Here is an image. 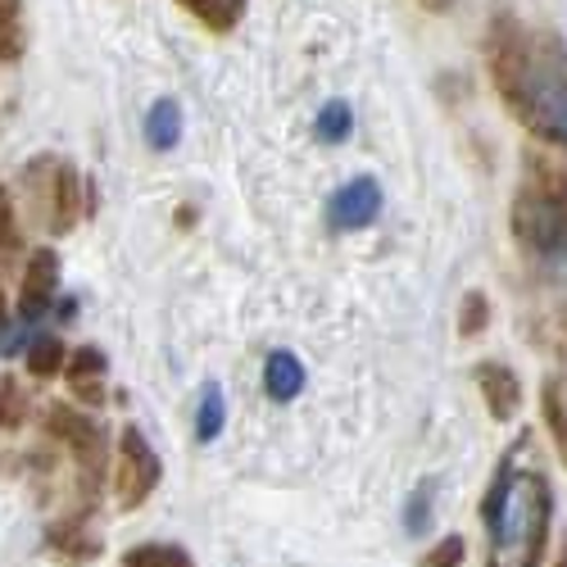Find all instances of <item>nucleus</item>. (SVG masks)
<instances>
[{"instance_id": "f257e3e1", "label": "nucleus", "mask_w": 567, "mask_h": 567, "mask_svg": "<svg viewBox=\"0 0 567 567\" xmlns=\"http://www.w3.org/2000/svg\"><path fill=\"white\" fill-rule=\"evenodd\" d=\"M486 60L508 114L545 146L567 151V45L527 32L517 19H495Z\"/></svg>"}, {"instance_id": "f03ea898", "label": "nucleus", "mask_w": 567, "mask_h": 567, "mask_svg": "<svg viewBox=\"0 0 567 567\" xmlns=\"http://www.w3.org/2000/svg\"><path fill=\"white\" fill-rule=\"evenodd\" d=\"M513 241L540 264H567V173L545 155H527L523 186L508 209Z\"/></svg>"}, {"instance_id": "7ed1b4c3", "label": "nucleus", "mask_w": 567, "mask_h": 567, "mask_svg": "<svg viewBox=\"0 0 567 567\" xmlns=\"http://www.w3.org/2000/svg\"><path fill=\"white\" fill-rule=\"evenodd\" d=\"M549 523H554V491L540 472H513V482L491 517L495 549L517 554V567H540L549 549Z\"/></svg>"}, {"instance_id": "20e7f679", "label": "nucleus", "mask_w": 567, "mask_h": 567, "mask_svg": "<svg viewBox=\"0 0 567 567\" xmlns=\"http://www.w3.org/2000/svg\"><path fill=\"white\" fill-rule=\"evenodd\" d=\"M41 427L51 441H60L69 454H73V467H78V486H82V504L91 508L105 486V472H110V436L96 417H86L82 409L73 404H45L41 409Z\"/></svg>"}, {"instance_id": "39448f33", "label": "nucleus", "mask_w": 567, "mask_h": 567, "mask_svg": "<svg viewBox=\"0 0 567 567\" xmlns=\"http://www.w3.org/2000/svg\"><path fill=\"white\" fill-rule=\"evenodd\" d=\"M164 482V463L151 450V441L141 436L136 422L118 432V450H114V504L123 513H136L155 495V486Z\"/></svg>"}, {"instance_id": "423d86ee", "label": "nucleus", "mask_w": 567, "mask_h": 567, "mask_svg": "<svg viewBox=\"0 0 567 567\" xmlns=\"http://www.w3.org/2000/svg\"><path fill=\"white\" fill-rule=\"evenodd\" d=\"M23 182L41 192V218H45V231H51V236L73 231V223L82 218V205H78L82 177H78V168L64 164V159L41 155V159H32V164L23 168Z\"/></svg>"}, {"instance_id": "0eeeda50", "label": "nucleus", "mask_w": 567, "mask_h": 567, "mask_svg": "<svg viewBox=\"0 0 567 567\" xmlns=\"http://www.w3.org/2000/svg\"><path fill=\"white\" fill-rule=\"evenodd\" d=\"M377 218H382V182L377 177H354L327 200L332 231H359V227H372Z\"/></svg>"}, {"instance_id": "6e6552de", "label": "nucleus", "mask_w": 567, "mask_h": 567, "mask_svg": "<svg viewBox=\"0 0 567 567\" xmlns=\"http://www.w3.org/2000/svg\"><path fill=\"white\" fill-rule=\"evenodd\" d=\"M472 382H477L482 404L495 422H513L517 413H523V377H517L508 363L482 359L477 368H472Z\"/></svg>"}, {"instance_id": "1a4fd4ad", "label": "nucleus", "mask_w": 567, "mask_h": 567, "mask_svg": "<svg viewBox=\"0 0 567 567\" xmlns=\"http://www.w3.org/2000/svg\"><path fill=\"white\" fill-rule=\"evenodd\" d=\"M55 291H60V255L51 246H41V250H32V259L23 268V281H19V313L28 322L41 318L55 305Z\"/></svg>"}, {"instance_id": "9d476101", "label": "nucleus", "mask_w": 567, "mask_h": 567, "mask_svg": "<svg viewBox=\"0 0 567 567\" xmlns=\"http://www.w3.org/2000/svg\"><path fill=\"white\" fill-rule=\"evenodd\" d=\"M264 391L277 404H291L305 391V363L291 350H272L268 363H264Z\"/></svg>"}, {"instance_id": "9b49d317", "label": "nucleus", "mask_w": 567, "mask_h": 567, "mask_svg": "<svg viewBox=\"0 0 567 567\" xmlns=\"http://www.w3.org/2000/svg\"><path fill=\"white\" fill-rule=\"evenodd\" d=\"M177 6L192 14L200 28H209L214 37H223V32H231L236 23L246 19V6H250V0H177Z\"/></svg>"}, {"instance_id": "f8f14e48", "label": "nucleus", "mask_w": 567, "mask_h": 567, "mask_svg": "<svg viewBox=\"0 0 567 567\" xmlns=\"http://www.w3.org/2000/svg\"><path fill=\"white\" fill-rule=\"evenodd\" d=\"M146 141H151V151H173L177 141H182V105L177 101H155L151 110H146Z\"/></svg>"}, {"instance_id": "ddd939ff", "label": "nucleus", "mask_w": 567, "mask_h": 567, "mask_svg": "<svg viewBox=\"0 0 567 567\" xmlns=\"http://www.w3.org/2000/svg\"><path fill=\"white\" fill-rule=\"evenodd\" d=\"M28 51L23 0H0V64H19Z\"/></svg>"}, {"instance_id": "4468645a", "label": "nucleus", "mask_w": 567, "mask_h": 567, "mask_svg": "<svg viewBox=\"0 0 567 567\" xmlns=\"http://www.w3.org/2000/svg\"><path fill=\"white\" fill-rule=\"evenodd\" d=\"M45 540H51V545H55L64 558H73V563H86V558H96V554H101V540L82 532V517H69V523H55L51 532H45Z\"/></svg>"}, {"instance_id": "2eb2a0df", "label": "nucleus", "mask_w": 567, "mask_h": 567, "mask_svg": "<svg viewBox=\"0 0 567 567\" xmlns=\"http://www.w3.org/2000/svg\"><path fill=\"white\" fill-rule=\"evenodd\" d=\"M540 417H545L554 445L567 441V377H545V386H540Z\"/></svg>"}, {"instance_id": "dca6fc26", "label": "nucleus", "mask_w": 567, "mask_h": 567, "mask_svg": "<svg viewBox=\"0 0 567 567\" xmlns=\"http://www.w3.org/2000/svg\"><path fill=\"white\" fill-rule=\"evenodd\" d=\"M64 341L60 337H37L28 346V377H37V382H51V377H64Z\"/></svg>"}, {"instance_id": "f3484780", "label": "nucleus", "mask_w": 567, "mask_h": 567, "mask_svg": "<svg viewBox=\"0 0 567 567\" xmlns=\"http://www.w3.org/2000/svg\"><path fill=\"white\" fill-rule=\"evenodd\" d=\"M28 417H32V400H28L19 377L6 372L0 377V432H19Z\"/></svg>"}, {"instance_id": "a211bd4d", "label": "nucleus", "mask_w": 567, "mask_h": 567, "mask_svg": "<svg viewBox=\"0 0 567 567\" xmlns=\"http://www.w3.org/2000/svg\"><path fill=\"white\" fill-rule=\"evenodd\" d=\"M123 567H196L192 554L182 545H164V540H151V545H132L123 554Z\"/></svg>"}, {"instance_id": "6ab92c4d", "label": "nucleus", "mask_w": 567, "mask_h": 567, "mask_svg": "<svg viewBox=\"0 0 567 567\" xmlns=\"http://www.w3.org/2000/svg\"><path fill=\"white\" fill-rule=\"evenodd\" d=\"M223 422H227V400H223L218 386H205L200 391V409H196V441L209 445L223 432Z\"/></svg>"}, {"instance_id": "aec40b11", "label": "nucleus", "mask_w": 567, "mask_h": 567, "mask_svg": "<svg viewBox=\"0 0 567 567\" xmlns=\"http://www.w3.org/2000/svg\"><path fill=\"white\" fill-rule=\"evenodd\" d=\"M486 327H491V300H486V291H467L463 305H458V337L472 341V337H482Z\"/></svg>"}, {"instance_id": "412c9836", "label": "nucleus", "mask_w": 567, "mask_h": 567, "mask_svg": "<svg viewBox=\"0 0 567 567\" xmlns=\"http://www.w3.org/2000/svg\"><path fill=\"white\" fill-rule=\"evenodd\" d=\"M105 372H110V359L96 346H78L64 359V377H69V382H91V377H105Z\"/></svg>"}, {"instance_id": "4be33fe9", "label": "nucleus", "mask_w": 567, "mask_h": 567, "mask_svg": "<svg viewBox=\"0 0 567 567\" xmlns=\"http://www.w3.org/2000/svg\"><path fill=\"white\" fill-rule=\"evenodd\" d=\"M354 132V114L346 101H327L322 114H318V136L327 141V146H341V141Z\"/></svg>"}, {"instance_id": "5701e85b", "label": "nucleus", "mask_w": 567, "mask_h": 567, "mask_svg": "<svg viewBox=\"0 0 567 567\" xmlns=\"http://www.w3.org/2000/svg\"><path fill=\"white\" fill-rule=\"evenodd\" d=\"M432 504H436V486H432V482H422V486L409 495V504H404V532H409V536H422V532H427V523H432Z\"/></svg>"}, {"instance_id": "b1692460", "label": "nucleus", "mask_w": 567, "mask_h": 567, "mask_svg": "<svg viewBox=\"0 0 567 567\" xmlns=\"http://www.w3.org/2000/svg\"><path fill=\"white\" fill-rule=\"evenodd\" d=\"M23 250V227H19V209L14 196L0 186V255H19Z\"/></svg>"}, {"instance_id": "393cba45", "label": "nucleus", "mask_w": 567, "mask_h": 567, "mask_svg": "<svg viewBox=\"0 0 567 567\" xmlns=\"http://www.w3.org/2000/svg\"><path fill=\"white\" fill-rule=\"evenodd\" d=\"M463 563H467V540L463 536H445V540H436L427 554H422L417 567H463Z\"/></svg>"}, {"instance_id": "a878e982", "label": "nucleus", "mask_w": 567, "mask_h": 567, "mask_svg": "<svg viewBox=\"0 0 567 567\" xmlns=\"http://www.w3.org/2000/svg\"><path fill=\"white\" fill-rule=\"evenodd\" d=\"M69 391L86 409H105V377H91V382H69Z\"/></svg>"}, {"instance_id": "bb28decb", "label": "nucleus", "mask_w": 567, "mask_h": 567, "mask_svg": "<svg viewBox=\"0 0 567 567\" xmlns=\"http://www.w3.org/2000/svg\"><path fill=\"white\" fill-rule=\"evenodd\" d=\"M427 10H436V14H445V10H454V0H422Z\"/></svg>"}, {"instance_id": "cd10ccee", "label": "nucleus", "mask_w": 567, "mask_h": 567, "mask_svg": "<svg viewBox=\"0 0 567 567\" xmlns=\"http://www.w3.org/2000/svg\"><path fill=\"white\" fill-rule=\"evenodd\" d=\"M6 322H10V305H6V287H0V332H6Z\"/></svg>"}, {"instance_id": "c85d7f7f", "label": "nucleus", "mask_w": 567, "mask_h": 567, "mask_svg": "<svg viewBox=\"0 0 567 567\" xmlns=\"http://www.w3.org/2000/svg\"><path fill=\"white\" fill-rule=\"evenodd\" d=\"M554 567H567V536H563V545H558V554H554Z\"/></svg>"}, {"instance_id": "c756f323", "label": "nucleus", "mask_w": 567, "mask_h": 567, "mask_svg": "<svg viewBox=\"0 0 567 567\" xmlns=\"http://www.w3.org/2000/svg\"><path fill=\"white\" fill-rule=\"evenodd\" d=\"M558 454H563V463H567V441H558Z\"/></svg>"}, {"instance_id": "7c9ffc66", "label": "nucleus", "mask_w": 567, "mask_h": 567, "mask_svg": "<svg viewBox=\"0 0 567 567\" xmlns=\"http://www.w3.org/2000/svg\"><path fill=\"white\" fill-rule=\"evenodd\" d=\"M563 327H567V309H563Z\"/></svg>"}, {"instance_id": "2f4dec72", "label": "nucleus", "mask_w": 567, "mask_h": 567, "mask_svg": "<svg viewBox=\"0 0 567 567\" xmlns=\"http://www.w3.org/2000/svg\"><path fill=\"white\" fill-rule=\"evenodd\" d=\"M486 567H499V563H495V558H491V563H486Z\"/></svg>"}]
</instances>
